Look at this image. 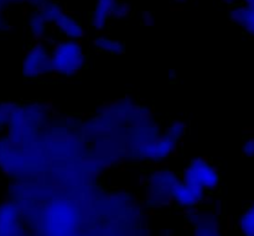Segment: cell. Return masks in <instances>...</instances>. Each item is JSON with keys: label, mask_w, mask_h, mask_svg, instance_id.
<instances>
[{"label": "cell", "mask_w": 254, "mask_h": 236, "mask_svg": "<svg viewBox=\"0 0 254 236\" xmlns=\"http://www.w3.org/2000/svg\"><path fill=\"white\" fill-rule=\"evenodd\" d=\"M51 62L55 76L72 78L87 64V54L81 41L61 40L51 47Z\"/></svg>", "instance_id": "6da1fadb"}, {"label": "cell", "mask_w": 254, "mask_h": 236, "mask_svg": "<svg viewBox=\"0 0 254 236\" xmlns=\"http://www.w3.org/2000/svg\"><path fill=\"white\" fill-rule=\"evenodd\" d=\"M114 0H98L92 10L89 24L97 31H103L108 26L111 19V7Z\"/></svg>", "instance_id": "9c48e42d"}, {"label": "cell", "mask_w": 254, "mask_h": 236, "mask_svg": "<svg viewBox=\"0 0 254 236\" xmlns=\"http://www.w3.org/2000/svg\"><path fill=\"white\" fill-rule=\"evenodd\" d=\"M174 1H175V2H184V1H186V0H174Z\"/></svg>", "instance_id": "d6986e66"}, {"label": "cell", "mask_w": 254, "mask_h": 236, "mask_svg": "<svg viewBox=\"0 0 254 236\" xmlns=\"http://www.w3.org/2000/svg\"><path fill=\"white\" fill-rule=\"evenodd\" d=\"M228 17L232 24L240 26L248 36L254 39V6L240 2L231 7Z\"/></svg>", "instance_id": "8992f818"}, {"label": "cell", "mask_w": 254, "mask_h": 236, "mask_svg": "<svg viewBox=\"0 0 254 236\" xmlns=\"http://www.w3.org/2000/svg\"><path fill=\"white\" fill-rule=\"evenodd\" d=\"M130 6L127 2L122 1V0H114L113 5L111 7V17L113 19H124L128 16L129 11H130Z\"/></svg>", "instance_id": "9a60e30c"}, {"label": "cell", "mask_w": 254, "mask_h": 236, "mask_svg": "<svg viewBox=\"0 0 254 236\" xmlns=\"http://www.w3.org/2000/svg\"><path fill=\"white\" fill-rule=\"evenodd\" d=\"M180 181L179 176L168 168H160L148 177L146 198L154 207H161L171 202V189Z\"/></svg>", "instance_id": "3957f363"}, {"label": "cell", "mask_w": 254, "mask_h": 236, "mask_svg": "<svg viewBox=\"0 0 254 236\" xmlns=\"http://www.w3.org/2000/svg\"><path fill=\"white\" fill-rule=\"evenodd\" d=\"M24 76L29 79H41L54 74L51 47L44 41H36L27 52L24 61Z\"/></svg>", "instance_id": "277c9868"}, {"label": "cell", "mask_w": 254, "mask_h": 236, "mask_svg": "<svg viewBox=\"0 0 254 236\" xmlns=\"http://www.w3.org/2000/svg\"><path fill=\"white\" fill-rule=\"evenodd\" d=\"M93 46L101 53L123 54L126 52V46L123 42L108 36H97L93 40Z\"/></svg>", "instance_id": "7c38bea8"}, {"label": "cell", "mask_w": 254, "mask_h": 236, "mask_svg": "<svg viewBox=\"0 0 254 236\" xmlns=\"http://www.w3.org/2000/svg\"><path fill=\"white\" fill-rule=\"evenodd\" d=\"M181 181L191 187L202 189L210 193L217 189L221 183V175L215 165L203 157L193 158L184 168L181 173Z\"/></svg>", "instance_id": "7a4b0ae2"}, {"label": "cell", "mask_w": 254, "mask_h": 236, "mask_svg": "<svg viewBox=\"0 0 254 236\" xmlns=\"http://www.w3.org/2000/svg\"><path fill=\"white\" fill-rule=\"evenodd\" d=\"M243 152L248 157H254V136H251L243 143Z\"/></svg>", "instance_id": "e0dca14e"}, {"label": "cell", "mask_w": 254, "mask_h": 236, "mask_svg": "<svg viewBox=\"0 0 254 236\" xmlns=\"http://www.w3.org/2000/svg\"><path fill=\"white\" fill-rule=\"evenodd\" d=\"M176 147H178V142L174 141L168 134H164L163 136L158 139L153 147V153H151V162L154 163H161L164 161L168 160L169 157L175 153Z\"/></svg>", "instance_id": "30bf717a"}, {"label": "cell", "mask_w": 254, "mask_h": 236, "mask_svg": "<svg viewBox=\"0 0 254 236\" xmlns=\"http://www.w3.org/2000/svg\"><path fill=\"white\" fill-rule=\"evenodd\" d=\"M193 236H222L215 215L200 214L192 209Z\"/></svg>", "instance_id": "52a82bcc"}, {"label": "cell", "mask_w": 254, "mask_h": 236, "mask_svg": "<svg viewBox=\"0 0 254 236\" xmlns=\"http://www.w3.org/2000/svg\"><path fill=\"white\" fill-rule=\"evenodd\" d=\"M56 27L64 39L74 40V41H79L81 39H83L84 32H86L81 20L71 14L64 15V19L61 20V22Z\"/></svg>", "instance_id": "ba28073f"}, {"label": "cell", "mask_w": 254, "mask_h": 236, "mask_svg": "<svg viewBox=\"0 0 254 236\" xmlns=\"http://www.w3.org/2000/svg\"><path fill=\"white\" fill-rule=\"evenodd\" d=\"M207 193L179 181L171 189V200L184 209L192 210L206 200Z\"/></svg>", "instance_id": "5b68a950"}, {"label": "cell", "mask_w": 254, "mask_h": 236, "mask_svg": "<svg viewBox=\"0 0 254 236\" xmlns=\"http://www.w3.org/2000/svg\"><path fill=\"white\" fill-rule=\"evenodd\" d=\"M49 26L50 25L45 21V19L41 16V14H40L37 9H35L34 11L30 14L29 30L32 34V37L35 39V41H42Z\"/></svg>", "instance_id": "4fadbf2b"}, {"label": "cell", "mask_w": 254, "mask_h": 236, "mask_svg": "<svg viewBox=\"0 0 254 236\" xmlns=\"http://www.w3.org/2000/svg\"><path fill=\"white\" fill-rule=\"evenodd\" d=\"M238 230L242 236H254V203L248 205L238 218Z\"/></svg>", "instance_id": "5bb4252c"}, {"label": "cell", "mask_w": 254, "mask_h": 236, "mask_svg": "<svg viewBox=\"0 0 254 236\" xmlns=\"http://www.w3.org/2000/svg\"><path fill=\"white\" fill-rule=\"evenodd\" d=\"M143 20H144V24H149V25H150L151 22H153V17H151L150 12H144Z\"/></svg>", "instance_id": "ac0fdd59"}, {"label": "cell", "mask_w": 254, "mask_h": 236, "mask_svg": "<svg viewBox=\"0 0 254 236\" xmlns=\"http://www.w3.org/2000/svg\"><path fill=\"white\" fill-rule=\"evenodd\" d=\"M37 10H39L41 16L45 19V21L49 25H54V26H57L61 22V20L64 19V15H66L64 7H62V5L57 0H49L46 4L42 5Z\"/></svg>", "instance_id": "8fae6325"}, {"label": "cell", "mask_w": 254, "mask_h": 236, "mask_svg": "<svg viewBox=\"0 0 254 236\" xmlns=\"http://www.w3.org/2000/svg\"><path fill=\"white\" fill-rule=\"evenodd\" d=\"M185 133H186L185 124L180 123V121H175V123L169 128V130L166 131V134H168V135L178 143L180 142V140L183 139V136L185 135Z\"/></svg>", "instance_id": "2e32d148"}]
</instances>
